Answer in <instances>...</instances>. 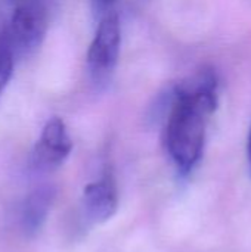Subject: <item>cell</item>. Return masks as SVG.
Segmentation results:
<instances>
[{"instance_id":"cell-5","label":"cell","mask_w":251,"mask_h":252,"mask_svg":"<svg viewBox=\"0 0 251 252\" xmlns=\"http://www.w3.org/2000/svg\"><path fill=\"white\" fill-rule=\"evenodd\" d=\"M83 216L93 224L108 221L118 208L117 185L109 171L104 173L98 180L90 182L83 189L81 196Z\"/></svg>"},{"instance_id":"cell-4","label":"cell","mask_w":251,"mask_h":252,"mask_svg":"<svg viewBox=\"0 0 251 252\" xmlns=\"http://www.w3.org/2000/svg\"><path fill=\"white\" fill-rule=\"evenodd\" d=\"M72 151L65 123L59 117H52L43 127L30 155V168L34 173H50L59 168Z\"/></svg>"},{"instance_id":"cell-7","label":"cell","mask_w":251,"mask_h":252,"mask_svg":"<svg viewBox=\"0 0 251 252\" xmlns=\"http://www.w3.org/2000/svg\"><path fill=\"white\" fill-rule=\"evenodd\" d=\"M15 50L9 41L6 30L0 31V97L9 86L15 68Z\"/></svg>"},{"instance_id":"cell-8","label":"cell","mask_w":251,"mask_h":252,"mask_svg":"<svg viewBox=\"0 0 251 252\" xmlns=\"http://www.w3.org/2000/svg\"><path fill=\"white\" fill-rule=\"evenodd\" d=\"M90 1V7H92V12L95 15V18L98 21H101L102 18L111 15V13H115V4L118 0H89Z\"/></svg>"},{"instance_id":"cell-9","label":"cell","mask_w":251,"mask_h":252,"mask_svg":"<svg viewBox=\"0 0 251 252\" xmlns=\"http://www.w3.org/2000/svg\"><path fill=\"white\" fill-rule=\"evenodd\" d=\"M247 161H249V170L251 174V127L249 130V137H247Z\"/></svg>"},{"instance_id":"cell-6","label":"cell","mask_w":251,"mask_h":252,"mask_svg":"<svg viewBox=\"0 0 251 252\" xmlns=\"http://www.w3.org/2000/svg\"><path fill=\"white\" fill-rule=\"evenodd\" d=\"M56 196V189L52 185H43L31 190L21 208L22 232L33 238L44 226Z\"/></svg>"},{"instance_id":"cell-3","label":"cell","mask_w":251,"mask_h":252,"mask_svg":"<svg viewBox=\"0 0 251 252\" xmlns=\"http://www.w3.org/2000/svg\"><path fill=\"white\" fill-rule=\"evenodd\" d=\"M16 55L34 52L44 40L47 31V12L37 0L16 3L10 22L4 28Z\"/></svg>"},{"instance_id":"cell-10","label":"cell","mask_w":251,"mask_h":252,"mask_svg":"<svg viewBox=\"0 0 251 252\" xmlns=\"http://www.w3.org/2000/svg\"><path fill=\"white\" fill-rule=\"evenodd\" d=\"M10 1H13V3L16 4V3H21V1H25V0H10Z\"/></svg>"},{"instance_id":"cell-2","label":"cell","mask_w":251,"mask_h":252,"mask_svg":"<svg viewBox=\"0 0 251 252\" xmlns=\"http://www.w3.org/2000/svg\"><path fill=\"white\" fill-rule=\"evenodd\" d=\"M121 31L117 13L98 21V28L87 50V71L98 87L109 84L120 56Z\"/></svg>"},{"instance_id":"cell-1","label":"cell","mask_w":251,"mask_h":252,"mask_svg":"<svg viewBox=\"0 0 251 252\" xmlns=\"http://www.w3.org/2000/svg\"><path fill=\"white\" fill-rule=\"evenodd\" d=\"M216 106L217 80L210 71L175 87L164 127V143L180 174H189L200 162L207 126Z\"/></svg>"}]
</instances>
